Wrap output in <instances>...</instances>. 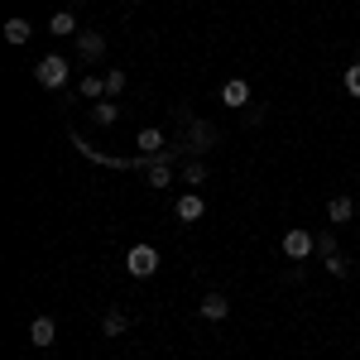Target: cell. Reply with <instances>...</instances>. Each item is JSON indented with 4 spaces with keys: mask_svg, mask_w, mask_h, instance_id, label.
Masks as SVG:
<instances>
[{
    "mask_svg": "<svg viewBox=\"0 0 360 360\" xmlns=\"http://www.w3.org/2000/svg\"><path fill=\"white\" fill-rule=\"evenodd\" d=\"M77 96H86V101H101V96H106V72H86L82 82H77Z\"/></svg>",
    "mask_w": 360,
    "mask_h": 360,
    "instance_id": "obj_13",
    "label": "cell"
},
{
    "mask_svg": "<svg viewBox=\"0 0 360 360\" xmlns=\"http://www.w3.org/2000/svg\"><path fill=\"white\" fill-rule=\"evenodd\" d=\"M221 106H236V111H245V106H250V82H245V77L221 82Z\"/></svg>",
    "mask_w": 360,
    "mask_h": 360,
    "instance_id": "obj_7",
    "label": "cell"
},
{
    "mask_svg": "<svg viewBox=\"0 0 360 360\" xmlns=\"http://www.w3.org/2000/svg\"><path fill=\"white\" fill-rule=\"evenodd\" d=\"M197 312H202L207 322H226V317H231V298H221V293H207Z\"/></svg>",
    "mask_w": 360,
    "mask_h": 360,
    "instance_id": "obj_11",
    "label": "cell"
},
{
    "mask_svg": "<svg viewBox=\"0 0 360 360\" xmlns=\"http://www.w3.org/2000/svg\"><path fill=\"white\" fill-rule=\"evenodd\" d=\"M351 217H356V202H351L346 193H336L332 202H327V221H332V226H346Z\"/></svg>",
    "mask_w": 360,
    "mask_h": 360,
    "instance_id": "obj_10",
    "label": "cell"
},
{
    "mask_svg": "<svg viewBox=\"0 0 360 360\" xmlns=\"http://www.w3.org/2000/svg\"><path fill=\"white\" fill-rule=\"evenodd\" d=\"M29 34H34V29H29V20H25V15L5 20V39H10V44H29Z\"/></svg>",
    "mask_w": 360,
    "mask_h": 360,
    "instance_id": "obj_17",
    "label": "cell"
},
{
    "mask_svg": "<svg viewBox=\"0 0 360 360\" xmlns=\"http://www.w3.org/2000/svg\"><path fill=\"white\" fill-rule=\"evenodd\" d=\"M322 269H327L332 278H346V269H351V264H346V255H332V259H322Z\"/></svg>",
    "mask_w": 360,
    "mask_h": 360,
    "instance_id": "obj_21",
    "label": "cell"
},
{
    "mask_svg": "<svg viewBox=\"0 0 360 360\" xmlns=\"http://www.w3.org/2000/svg\"><path fill=\"white\" fill-rule=\"evenodd\" d=\"M341 86H346V96H351V101H360V63H351V68L341 72Z\"/></svg>",
    "mask_w": 360,
    "mask_h": 360,
    "instance_id": "obj_19",
    "label": "cell"
},
{
    "mask_svg": "<svg viewBox=\"0 0 360 360\" xmlns=\"http://www.w3.org/2000/svg\"><path fill=\"white\" fill-rule=\"evenodd\" d=\"M135 144H139V159H149V154H164L168 149V139H164V130L159 125H144L135 135Z\"/></svg>",
    "mask_w": 360,
    "mask_h": 360,
    "instance_id": "obj_8",
    "label": "cell"
},
{
    "mask_svg": "<svg viewBox=\"0 0 360 360\" xmlns=\"http://www.w3.org/2000/svg\"><path fill=\"white\" fill-rule=\"evenodd\" d=\"M68 72H72V68H68V58H63V53H44V58H39V68H34V82L49 86V91H58V86H68Z\"/></svg>",
    "mask_w": 360,
    "mask_h": 360,
    "instance_id": "obj_2",
    "label": "cell"
},
{
    "mask_svg": "<svg viewBox=\"0 0 360 360\" xmlns=\"http://www.w3.org/2000/svg\"><path fill=\"white\" fill-rule=\"evenodd\" d=\"M125 274H130V278L159 274V250H154V245H130V255H125Z\"/></svg>",
    "mask_w": 360,
    "mask_h": 360,
    "instance_id": "obj_3",
    "label": "cell"
},
{
    "mask_svg": "<svg viewBox=\"0 0 360 360\" xmlns=\"http://www.w3.org/2000/svg\"><path fill=\"white\" fill-rule=\"evenodd\" d=\"M202 212H207V202H202L197 193H183V197H178V207H173V217H178L183 226H197V221H202Z\"/></svg>",
    "mask_w": 360,
    "mask_h": 360,
    "instance_id": "obj_6",
    "label": "cell"
},
{
    "mask_svg": "<svg viewBox=\"0 0 360 360\" xmlns=\"http://www.w3.org/2000/svg\"><path fill=\"white\" fill-rule=\"evenodd\" d=\"M125 86H130V77H125V68H106V96H120V91H125Z\"/></svg>",
    "mask_w": 360,
    "mask_h": 360,
    "instance_id": "obj_18",
    "label": "cell"
},
{
    "mask_svg": "<svg viewBox=\"0 0 360 360\" xmlns=\"http://www.w3.org/2000/svg\"><path fill=\"white\" fill-rule=\"evenodd\" d=\"M217 144H221V130H217L212 120H193L188 135L178 139V154H183V159H202V154H212Z\"/></svg>",
    "mask_w": 360,
    "mask_h": 360,
    "instance_id": "obj_1",
    "label": "cell"
},
{
    "mask_svg": "<svg viewBox=\"0 0 360 360\" xmlns=\"http://www.w3.org/2000/svg\"><path fill=\"white\" fill-rule=\"evenodd\" d=\"M91 120H96V125H115V120H120V106H115L111 96H101V101L91 106Z\"/></svg>",
    "mask_w": 360,
    "mask_h": 360,
    "instance_id": "obj_16",
    "label": "cell"
},
{
    "mask_svg": "<svg viewBox=\"0 0 360 360\" xmlns=\"http://www.w3.org/2000/svg\"><path fill=\"white\" fill-rule=\"evenodd\" d=\"M53 341H58L53 317H34V322H29V346H39V351H44V346H53Z\"/></svg>",
    "mask_w": 360,
    "mask_h": 360,
    "instance_id": "obj_9",
    "label": "cell"
},
{
    "mask_svg": "<svg viewBox=\"0 0 360 360\" xmlns=\"http://www.w3.org/2000/svg\"><path fill=\"white\" fill-rule=\"evenodd\" d=\"M283 259H307V255H317V236L303 231V226H293V231H283Z\"/></svg>",
    "mask_w": 360,
    "mask_h": 360,
    "instance_id": "obj_4",
    "label": "cell"
},
{
    "mask_svg": "<svg viewBox=\"0 0 360 360\" xmlns=\"http://www.w3.org/2000/svg\"><path fill=\"white\" fill-rule=\"evenodd\" d=\"M101 332H106V336H125V332H130V317H125L120 307H106V317H101Z\"/></svg>",
    "mask_w": 360,
    "mask_h": 360,
    "instance_id": "obj_14",
    "label": "cell"
},
{
    "mask_svg": "<svg viewBox=\"0 0 360 360\" xmlns=\"http://www.w3.org/2000/svg\"><path fill=\"white\" fill-rule=\"evenodd\" d=\"M106 58V29H82L77 34V63H101Z\"/></svg>",
    "mask_w": 360,
    "mask_h": 360,
    "instance_id": "obj_5",
    "label": "cell"
},
{
    "mask_svg": "<svg viewBox=\"0 0 360 360\" xmlns=\"http://www.w3.org/2000/svg\"><path fill=\"white\" fill-rule=\"evenodd\" d=\"M317 255H322V259L341 255V250H336V236H332V231H317Z\"/></svg>",
    "mask_w": 360,
    "mask_h": 360,
    "instance_id": "obj_20",
    "label": "cell"
},
{
    "mask_svg": "<svg viewBox=\"0 0 360 360\" xmlns=\"http://www.w3.org/2000/svg\"><path fill=\"white\" fill-rule=\"evenodd\" d=\"M178 183H188V188L207 183V164H202V159H183V168H178Z\"/></svg>",
    "mask_w": 360,
    "mask_h": 360,
    "instance_id": "obj_15",
    "label": "cell"
},
{
    "mask_svg": "<svg viewBox=\"0 0 360 360\" xmlns=\"http://www.w3.org/2000/svg\"><path fill=\"white\" fill-rule=\"evenodd\" d=\"M130 5H135V0H130Z\"/></svg>",
    "mask_w": 360,
    "mask_h": 360,
    "instance_id": "obj_23",
    "label": "cell"
},
{
    "mask_svg": "<svg viewBox=\"0 0 360 360\" xmlns=\"http://www.w3.org/2000/svg\"><path fill=\"white\" fill-rule=\"evenodd\" d=\"M264 120V106H245V125H259Z\"/></svg>",
    "mask_w": 360,
    "mask_h": 360,
    "instance_id": "obj_22",
    "label": "cell"
},
{
    "mask_svg": "<svg viewBox=\"0 0 360 360\" xmlns=\"http://www.w3.org/2000/svg\"><path fill=\"white\" fill-rule=\"evenodd\" d=\"M49 34H58V39H77L82 29H77V15L72 10H58L53 20H49Z\"/></svg>",
    "mask_w": 360,
    "mask_h": 360,
    "instance_id": "obj_12",
    "label": "cell"
}]
</instances>
